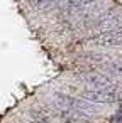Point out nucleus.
Returning a JSON list of instances; mask_svg holds the SVG:
<instances>
[{"label":"nucleus","instance_id":"1","mask_svg":"<svg viewBox=\"0 0 122 123\" xmlns=\"http://www.w3.org/2000/svg\"><path fill=\"white\" fill-rule=\"evenodd\" d=\"M88 41L97 47H117L122 44V29L93 34L88 37Z\"/></svg>","mask_w":122,"mask_h":123},{"label":"nucleus","instance_id":"2","mask_svg":"<svg viewBox=\"0 0 122 123\" xmlns=\"http://www.w3.org/2000/svg\"><path fill=\"white\" fill-rule=\"evenodd\" d=\"M26 4L31 10L37 12V10H44V0H26Z\"/></svg>","mask_w":122,"mask_h":123}]
</instances>
